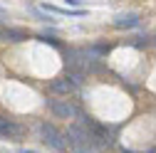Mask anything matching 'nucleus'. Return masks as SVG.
Segmentation results:
<instances>
[{"label":"nucleus","mask_w":156,"mask_h":153,"mask_svg":"<svg viewBox=\"0 0 156 153\" xmlns=\"http://www.w3.org/2000/svg\"><path fill=\"white\" fill-rule=\"evenodd\" d=\"M47 12H55V15H72V17H80L84 15V10H69V8H57V5H42Z\"/></svg>","instance_id":"obj_7"},{"label":"nucleus","mask_w":156,"mask_h":153,"mask_svg":"<svg viewBox=\"0 0 156 153\" xmlns=\"http://www.w3.org/2000/svg\"><path fill=\"white\" fill-rule=\"evenodd\" d=\"M67 5H82V0H65Z\"/></svg>","instance_id":"obj_9"},{"label":"nucleus","mask_w":156,"mask_h":153,"mask_svg":"<svg viewBox=\"0 0 156 153\" xmlns=\"http://www.w3.org/2000/svg\"><path fill=\"white\" fill-rule=\"evenodd\" d=\"M8 40H10V30L0 27V42H8Z\"/></svg>","instance_id":"obj_8"},{"label":"nucleus","mask_w":156,"mask_h":153,"mask_svg":"<svg viewBox=\"0 0 156 153\" xmlns=\"http://www.w3.org/2000/svg\"><path fill=\"white\" fill-rule=\"evenodd\" d=\"M23 153H25V151H23Z\"/></svg>","instance_id":"obj_10"},{"label":"nucleus","mask_w":156,"mask_h":153,"mask_svg":"<svg viewBox=\"0 0 156 153\" xmlns=\"http://www.w3.org/2000/svg\"><path fill=\"white\" fill-rule=\"evenodd\" d=\"M65 143L74 153H97V151L102 148V141L97 138V136H92V133L84 126H80V124H74V126L67 128V141Z\"/></svg>","instance_id":"obj_1"},{"label":"nucleus","mask_w":156,"mask_h":153,"mask_svg":"<svg viewBox=\"0 0 156 153\" xmlns=\"http://www.w3.org/2000/svg\"><path fill=\"white\" fill-rule=\"evenodd\" d=\"M40 131H42V136H45V141L52 146V148H57V151H65V136H62V133L60 131H57L52 124H42L40 126Z\"/></svg>","instance_id":"obj_3"},{"label":"nucleus","mask_w":156,"mask_h":153,"mask_svg":"<svg viewBox=\"0 0 156 153\" xmlns=\"http://www.w3.org/2000/svg\"><path fill=\"white\" fill-rule=\"evenodd\" d=\"M139 25V15L136 12H126V15H116L114 17V27H119V30H129V27H136Z\"/></svg>","instance_id":"obj_5"},{"label":"nucleus","mask_w":156,"mask_h":153,"mask_svg":"<svg viewBox=\"0 0 156 153\" xmlns=\"http://www.w3.org/2000/svg\"><path fill=\"white\" fill-rule=\"evenodd\" d=\"M50 89H52L55 94H69V91L77 89V84H74L72 79H55V82L50 84Z\"/></svg>","instance_id":"obj_6"},{"label":"nucleus","mask_w":156,"mask_h":153,"mask_svg":"<svg viewBox=\"0 0 156 153\" xmlns=\"http://www.w3.org/2000/svg\"><path fill=\"white\" fill-rule=\"evenodd\" d=\"M0 136H5V138H20L23 136V126L15 124V121H8V119H0Z\"/></svg>","instance_id":"obj_4"},{"label":"nucleus","mask_w":156,"mask_h":153,"mask_svg":"<svg viewBox=\"0 0 156 153\" xmlns=\"http://www.w3.org/2000/svg\"><path fill=\"white\" fill-rule=\"evenodd\" d=\"M47 104H50V111L55 114L57 119H72V116H77V106L69 104L67 99H50Z\"/></svg>","instance_id":"obj_2"}]
</instances>
